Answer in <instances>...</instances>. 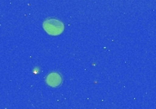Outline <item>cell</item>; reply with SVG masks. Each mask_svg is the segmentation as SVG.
Listing matches in <instances>:
<instances>
[{"instance_id": "obj_2", "label": "cell", "mask_w": 156, "mask_h": 109, "mask_svg": "<svg viewBox=\"0 0 156 109\" xmlns=\"http://www.w3.org/2000/svg\"><path fill=\"white\" fill-rule=\"evenodd\" d=\"M61 77L57 73H51L47 77V83L51 87H58L61 84Z\"/></svg>"}, {"instance_id": "obj_1", "label": "cell", "mask_w": 156, "mask_h": 109, "mask_svg": "<svg viewBox=\"0 0 156 109\" xmlns=\"http://www.w3.org/2000/svg\"><path fill=\"white\" fill-rule=\"evenodd\" d=\"M43 27L44 29L49 34V35H59L62 33L63 31V24L57 19H47L44 23H43Z\"/></svg>"}]
</instances>
